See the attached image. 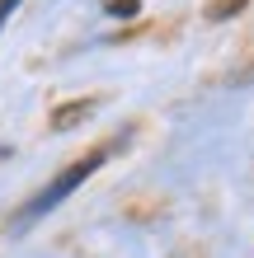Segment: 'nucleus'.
<instances>
[{
    "mask_svg": "<svg viewBox=\"0 0 254 258\" xmlns=\"http://www.w3.org/2000/svg\"><path fill=\"white\" fill-rule=\"evenodd\" d=\"M104 160H109V150H89L85 160H76V164H71V169H62V174H57V178H52L47 188L38 192V197H28V207L19 211V216H14V225H28V221H38V216H47V211H52L57 202H66V197L76 192V188H80L85 178H89V174L99 169Z\"/></svg>",
    "mask_w": 254,
    "mask_h": 258,
    "instance_id": "f257e3e1",
    "label": "nucleus"
},
{
    "mask_svg": "<svg viewBox=\"0 0 254 258\" xmlns=\"http://www.w3.org/2000/svg\"><path fill=\"white\" fill-rule=\"evenodd\" d=\"M99 108V99H80V103H62V108L52 113V132H66V127H80L89 113Z\"/></svg>",
    "mask_w": 254,
    "mask_h": 258,
    "instance_id": "f03ea898",
    "label": "nucleus"
},
{
    "mask_svg": "<svg viewBox=\"0 0 254 258\" xmlns=\"http://www.w3.org/2000/svg\"><path fill=\"white\" fill-rule=\"evenodd\" d=\"M245 5H249V0H212V5H207V19L221 24V19H231V14H240Z\"/></svg>",
    "mask_w": 254,
    "mask_h": 258,
    "instance_id": "7ed1b4c3",
    "label": "nucleus"
},
{
    "mask_svg": "<svg viewBox=\"0 0 254 258\" xmlns=\"http://www.w3.org/2000/svg\"><path fill=\"white\" fill-rule=\"evenodd\" d=\"M141 10V0H109V19H132Z\"/></svg>",
    "mask_w": 254,
    "mask_h": 258,
    "instance_id": "20e7f679",
    "label": "nucleus"
},
{
    "mask_svg": "<svg viewBox=\"0 0 254 258\" xmlns=\"http://www.w3.org/2000/svg\"><path fill=\"white\" fill-rule=\"evenodd\" d=\"M14 5H24V0H0V24H5V14H10Z\"/></svg>",
    "mask_w": 254,
    "mask_h": 258,
    "instance_id": "39448f33",
    "label": "nucleus"
}]
</instances>
